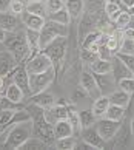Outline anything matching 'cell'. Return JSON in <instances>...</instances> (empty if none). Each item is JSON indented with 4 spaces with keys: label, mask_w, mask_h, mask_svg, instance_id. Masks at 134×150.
<instances>
[{
    "label": "cell",
    "mask_w": 134,
    "mask_h": 150,
    "mask_svg": "<svg viewBox=\"0 0 134 150\" xmlns=\"http://www.w3.org/2000/svg\"><path fill=\"white\" fill-rule=\"evenodd\" d=\"M26 11L31 13V14L45 17V19L48 17V11H46V5H45V2H34V0H31V2L26 5Z\"/></svg>",
    "instance_id": "obj_25"
},
{
    "label": "cell",
    "mask_w": 134,
    "mask_h": 150,
    "mask_svg": "<svg viewBox=\"0 0 134 150\" xmlns=\"http://www.w3.org/2000/svg\"><path fill=\"white\" fill-rule=\"evenodd\" d=\"M122 3H123L126 8H131L133 5H134V0H122Z\"/></svg>",
    "instance_id": "obj_49"
},
{
    "label": "cell",
    "mask_w": 134,
    "mask_h": 150,
    "mask_svg": "<svg viewBox=\"0 0 134 150\" xmlns=\"http://www.w3.org/2000/svg\"><path fill=\"white\" fill-rule=\"evenodd\" d=\"M63 2H65V0H63Z\"/></svg>",
    "instance_id": "obj_59"
},
{
    "label": "cell",
    "mask_w": 134,
    "mask_h": 150,
    "mask_svg": "<svg viewBox=\"0 0 134 150\" xmlns=\"http://www.w3.org/2000/svg\"><path fill=\"white\" fill-rule=\"evenodd\" d=\"M128 13H130V16H134V5L131 8H128Z\"/></svg>",
    "instance_id": "obj_54"
},
{
    "label": "cell",
    "mask_w": 134,
    "mask_h": 150,
    "mask_svg": "<svg viewBox=\"0 0 134 150\" xmlns=\"http://www.w3.org/2000/svg\"><path fill=\"white\" fill-rule=\"evenodd\" d=\"M86 96H88V93L85 91V88L80 85V87L74 91V94H72V101H74V102H80V101H83Z\"/></svg>",
    "instance_id": "obj_44"
},
{
    "label": "cell",
    "mask_w": 134,
    "mask_h": 150,
    "mask_svg": "<svg viewBox=\"0 0 134 150\" xmlns=\"http://www.w3.org/2000/svg\"><path fill=\"white\" fill-rule=\"evenodd\" d=\"M109 102L111 104H116V105H120V107H128L130 105V98L131 94H128L126 91L120 90V88H116V90L109 94Z\"/></svg>",
    "instance_id": "obj_20"
},
{
    "label": "cell",
    "mask_w": 134,
    "mask_h": 150,
    "mask_svg": "<svg viewBox=\"0 0 134 150\" xmlns=\"http://www.w3.org/2000/svg\"><path fill=\"white\" fill-rule=\"evenodd\" d=\"M117 53H125V54H134V39H122L119 51Z\"/></svg>",
    "instance_id": "obj_34"
},
{
    "label": "cell",
    "mask_w": 134,
    "mask_h": 150,
    "mask_svg": "<svg viewBox=\"0 0 134 150\" xmlns=\"http://www.w3.org/2000/svg\"><path fill=\"white\" fill-rule=\"evenodd\" d=\"M122 6L120 5H117V3H111V2H105V13H107V16L116 22V19L119 17V14L122 13Z\"/></svg>",
    "instance_id": "obj_29"
},
{
    "label": "cell",
    "mask_w": 134,
    "mask_h": 150,
    "mask_svg": "<svg viewBox=\"0 0 134 150\" xmlns=\"http://www.w3.org/2000/svg\"><path fill=\"white\" fill-rule=\"evenodd\" d=\"M45 5H46L48 14L57 13V11H60V9L65 8V2H63V0H46V2H45Z\"/></svg>",
    "instance_id": "obj_33"
},
{
    "label": "cell",
    "mask_w": 134,
    "mask_h": 150,
    "mask_svg": "<svg viewBox=\"0 0 134 150\" xmlns=\"http://www.w3.org/2000/svg\"><path fill=\"white\" fill-rule=\"evenodd\" d=\"M128 26H131V28H134V16H131V20H130V25Z\"/></svg>",
    "instance_id": "obj_55"
},
{
    "label": "cell",
    "mask_w": 134,
    "mask_h": 150,
    "mask_svg": "<svg viewBox=\"0 0 134 150\" xmlns=\"http://www.w3.org/2000/svg\"><path fill=\"white\" fill-rule=\"evenodd\" d=\"M0 98H2V91H0Z\"/></svg>",
    "instance_id": "obj_58"
},
{
    "label": "cell",
    "mask_w": 134,
    "mask_h": 150,
    "mask_svg": "<svg viewBox=\"0 0 134 150\" xmlns=\"http://www.w3.org/2000/svg\"><path fill=\"white\" fill-rule=\"evenodd\" d=\"M6 34H8V31L6 30H3L2 26H0V40L5 42V39H6Z\"/></svg>",
    "instance_id": "obj_48"
},
{
    "label": "cell",
    "mask_w": 134,
    "mask_h": 150,
    "mask_svg": "<svg viewBox=\"0 0 134 150\" xmlns=\"http://www.w3.org/2000/svg\"><path fill=\"white\" fill-rule=\"evenodd\" d=\"M45 147H46V144H45L42 139H39L37 136H31V138H28L19 149L26 150V149H45Z\"/></svg>",
    "instance_id": "obj_30"
},
{
    "label": "cell",
    "mask_w": 134,
    "mask_h": 150,
    "mask_svg": "<svg viewBox=\"0 0 134 150\" xmlns=\"http://www.w3.org/2000/svg\"><path fill=\"white\" fill-rule=\"evenodd\" d=\"M17 2H20V3H23V5H28L31 2V0H17Z\"/></svg>",
    "instance_id": "obj_56"
},
{
    "label": "cell",
    "mask_w": 134,
    "mask_h": 150,
    "mask_svg": "<svg viewBox=\"0 0 134 150\" xmlns=\"http://www.w3.org/2000/svg\"><path fill=\"white\" fill-rule=\"evenodd\" d=\"M79 119H80V129H86V127H91L96 124V115L93 113V110L89 108H85L82 110V112H79Z\"/></svg>",
    "instance_id": "obj_26"
},
{
    "label": "cell",
    "mask_w": 134,
    "mask_h": 150,
    "mask_svg": "<svg viewBox=\"0 0 134 150\" xmlns=\"http://www.w3.org/2000/svg\"><path fill=\"white\" fill-rule=\"evenodd\" d=\"M11 2H13V0H0V9H5L6 6H9Z\"/></svg>",
    "instance_id": "obj_47"
},
{
    "label": "cell",
    "mask_w": 134,
    "mask_h": 150,
    "mask_svg": "<svg viewBox=\"0 0 134 150\" xmlns=\"http://www.w3.org/2000/svg\"><path fill=\"white\" fill-rule=\"evenodd\" d=\"M111 64H113V70H111V73H113V76L116 77V81L123 79V77H134L133 73H131V70L128 68V67L122 62V60L117 57V56L113 57Z\"/></svg>",
    "instance_id": "obj_15"
},
{
    "label": "cell",
    "mask_w": 134,
    "mask_h": 150,
    "mask_svg": "<svg viewBox=\"0 0 134 150\" xmlns=\"http://www.w3.org/2000/svg\"><path fill=\"white\" fill-rule=\"evenodd\" d=\"M0 110H20V104L11 101L6 96L0 98Z\"/></svg>",
    "instance_id": "obj_38"
},
{
    "label": "cell",
    "mask_w": 134,
    "mask_h": 150,
    "mask_svg": "<svg viewBox=\"0 0 134 150\" xmlns=\"http://www.w3.org/2000/svg\"><path fill=\"white\" fill-rule=\"evenodd\" d=\"M108 39H109V36L108 34H102V36H100L99 37V45H107V42H108Z\"/></svg>",
    "instance_id": "obj_46"
},
{
    "label": "cell",
    "mask_w": 134,
    "mask_h": 150,
    "mask_svg": "<svg viewBox=\"0 0 134 150\" xmlns=\"http://www.w3.org/2000/svg\"><path fill=\"white\" fill-rule=\"evenodd\" d=\"M9 127H11V125H0V136H2L3 133H5V132H6V130L9 129Z\"/></svg>",
    "instance_id": "obj_50"
},
{
    "label": "cell",
    "mask_w": 134,
    "mask_h": 150,
    "mask_svg": "<svg viewBox=\"0 0 134 150\" xmlns=\"http://www.w3.org/2000/svg\"><path fill=\"white\" fill-rule=\"evenodd\" d=\"M54 96L48 91H42V93H37V94H32V104L42 107L43 110L45 108H49L54 105Z\"/></svg>",
    "instance_id": "obj_19"
},
{
    "label": "cell",
    "mask_w": 134,
    "mask_h": 150,
    "mask_svg": "<svg viewBox=\"0 0 134 150\" xmlns=\"http://www.w3.org/2000/svg\"><path fill=\"white\" fill-rule=\"evenodd\" d=\"M80 85L85 88V91L88 93V96H91L93 99H97L100 94V90L97 87V82H96V77L94 74H91L89 71H83L82 77H80Z\"/></svg>",
    "instance_id": "obj_12"
},
{
    "label": "cell",
    "mask_w": 134,
    "mask_h": 150,
    "mask_svg": "<svg viewBox=\"0 0 134 150\" xmlns=\"http://www.w3.org/2000/svg\"><path fill=\"white\" fill-rule=\"evenodd\" d=\"M116 56L123 62L128 68L131 70V73L134 76V54H125V53H116Z\"/></svg>",
    "instance_id": "obj_40"
},
{
    "label": "cell",
    "mask_w": 134,
    "mask_h": 150,
    "mask_svg": "<svg viewBox=\"0 0 134 150\" xmlns=\"http://www.w3.org/2000/svg\"><path fill=\"white\" fill-rule=\"evenodd\" d=\"M130 129H131V133L134 135V116H133V119H131V122H130Z\"/></svg>",
    "instance_id": "obj_53"
},
{
    "label": "cell",
    "mask_w": 134,
    "mask_h": 150,
    "mask_svg": "<svg viewBox=\"0 0 134 150\" xmlns=\"http://www.w3.org/2000/svg\"><path fill=\"white\" fill-rule=\"evenodd\" d=\"M109 98L108 96H99L97 99H94V102H93V113L96 115V118L99 119V118H103L105 116V112L108 110V107H109Z\"/></svg>",
    "instance_id": "obj_17"
},
{
    "label": "cell",
    "mask_w": 134,
    "mask_h": 150,
    "mask_svg": "<svg viewBox=\"0 0 134 150\" xmlns=\"http://www.w3.org/2000/svg\"><path fill=\"white\" fill-rule=\"evenodd\" d=\"M74 129H72L71 122L68 119H60L54 124V136L55 139H60V138H66V136H72Z\"/></svg>",
    "instance_id": "obj_16"
},
{
    "label": "cell",
    "mask_w": 134,
    "mask_h": 150,
    "mask_svg": "<svg viewBox=\"0 0 134 150\" xmlns=\"http://www.w3.org/2000/svg\"><path fill=\"white\" fill-rule=\"evenodd\" d=\"M5 90V77L0 76V91H3Z\"/></svg>",
    "instance_id": "obj_51"
},
{
    "label": "cell",
    "mask_w": 134,
    "mask_h": 150,
    "mask_svg": "<svg viewBox=\"0 0 134 150\" xmlns=\"http://www.w3.org/2000/svg\"><path fill=\"white\" fill-rule=\"evenodd\" d=\"M82 141L85 144H88L91 149H102L105 146V141L102 139V136L99 135L96 125L82 129Z\"/></svg>",
    "instance_id": "obj_10"
},
{
    "label": "cell",
    "mask_w": 134,
    "mask_h": 150,
    "mask_svg": "<svg viewBox=\"0 0 134 150\" xmlns=\"http://www.w3.org/2000/svg\"><path fill=\"white\" fill-rule=\"evenodd\" d=\"M91 70H93V73H97V74L111 73V70H113V64H111V60H103V59L97 57L91 64Z\"/></svg>",
    "instance_id": "obj_23"
},
{
    "label": "cell",
    "mask_w": 134,
    "mask_h": 150,
    "mask_svg": "<svg viewBox=\"0 0 134 150\" xmlns=\"http://www.w3.org/2000/svg\"><path fill=\"white\" fill-rule=\"evenodd\" d=\"M66 34H68V26L66 25H62V23H57V22H53V20L46 19L43 28L40 30L39 50L43 51L53 40H55L57 37H66Z\"/></svg>",
    "instance_id": "obj_3"
},
{
    "label": "cell",
    "mask_w": 134,
    "mask_h": 150,
    "mask_svg": "<svg viewBox=\"0 0 134 150\" xmlns=\"http://www.w3.org/2000/svg\"><path fill=\"white\" fill-rule=\"evenodd\" d=\"M25 67H26V71L29 74H37V73H43V71L53 68L54 64H53L51 57L45 51H39L28 60Z\"/></svg>",
    "instance_id": "obj_5"
},
{
    "label": "cell",
    "mask_w": 134,
    "mask_h": 150,
    "mask_svg": "<svg viewBox=\"0 0 134 150\" xmlns=\"http://www.w3.org/2000/svg\"><path fill=\"white\" fill-rule=\"evenodd\" d=\"M55 79V68H49L43 73L37 74H29V88H31V96L37 93L45 91L46 88L53 84V81Z\"/></svg>",
    "instance_id": "obj_4"
},
{
    "label": "cell",
    "mask_w": 134,
    "mask_h": 150,
    "mask_svg": "<svg viewBox=\"0 0 134 150\" xmlns=\"http://www.w3.org/2000/svg\"><path fill=\"white\" fill-rule=\"evenodd\" d=\"M49 20H53V22H57V23H62V25H66L68 26L69 25V22H71V16L68 13V9L63 8V9H60L57 11V13H53V14H48V17Z\"/></svg>",
    "instance_id": "obj_27"
},
{
    "label": "cell",
    "mask_w": 134,
    "mask_h": 150,
    "mask_svg": "<svg viewBox=\"0 0 134 150\" xmlns=\"http://www.w3.org/2000/svg\"><path fill=\"white\" fill-rule=\"evenodd\" d=\"M100 36H102V33H100V31H91V33H88V34H86V37L83 39L82 48L85 50V48H88L89 45H93V43H97Z\"/></svg>",
    "instance_id": "obj_35"
},
{
    "label": "cell",
    "mask_w": 134,
    "mask_h": 150,
    "mask_svg": "<svg viewBox=\"0 0 134 150\" xmlns=\"http://www.w3.org/2000/svg\"><path fill=\"white\" fill-rule=\"evenodd\" d=\"M43 116L51 125H54L57 121L60 119H66L68 116V107H65L63 104H57V105H53L49 108H45L43 110Z\"/></svg>",
    "instance_id": "obj_11"
},
{
    "label": "cell",
    "mask_w": 134,
    "mask_h": 150,
    "mask_svg": "<svg viewBox=\"0 0 134 150\" xmlns=\"http://www.w3.org/2000/svg\"><path fill=\"white\" fill-rule=\"evenodd\" d=\"M97 56H99V59H103V60H113L114 53L111 51V50H109L107 45H99Z\"/></svg>",
    "instance_id": "obj_41"
},
{
    "label": "cell",
    "mask_w": 134,
    "mask_h": 150,
    "mask_svg": "<svg viewBox=\"0 0 134 150\" xmlns=\"http://www.w3.org/2000/svg\"><path fill=\"white\" fill-rule=\"evenodd\" d=\"M5 96H6L8 99H11V101L20 104V102H23V99H25V93H23V90H22L19 85H15L14 82H13V84H9L6 87Z\"/></svg>",
    "instance_id": "obj_22"
},
{
    "label": "cell",
    "mask_w": 134,
    "mask_h": 150,
    "mask_svg": "<svg viewBox=\"0 0 134 150\" xmlns=\"http://www.w3.org/2000/svg\"><path fill=\"white\" fill-rule=\"evenodd\" d=\"M123 115H125V107H120V105H116V104H109V107H108L107 112H105L103 118L120 122V119L123 118Z\"/></svg>",
    "instance_id": "obj_24"
},
{
    "label": "cell",
    "mask_w": 134,
    "mask_h": 150,
    "mask_svg": "<svg viewBox=\"0 0 134 150\" xmlns=\"http://www.w3.org/2000/svg\"><path fill=\"white\" fill-rule=\"evenodd\" d=\"M65 8L68 9L71 19H77L83 13L85 3H83V0H65Z\"/></svg>",
    "instance_id": "obj_21"
},
{
    "label": "cell",
    "mask_w": 134,
    "mask_h": 150,
    "mask_svg": "<svg viewBox=\"0 0 134 150\" xmlns=\"http://www.w3.org/2000/svg\"><path fill=\"white\" fill-rule=\"evenodd\" d=\"M13 82L19 85L23 90L25 96H31V88H29V73L26 71L25 65H19L13 71Z\"/></svg>",
    "instance_id": "obj_9"
},
{
    "label": "cell",
    "mask_w": 134,
    "mask_h": 150,
    "mask_svg": "<svg viewBox=\"0 0 134 150\" xmlns=\"http://www.w3.org/2000/svg\"><path fill=\"white\" fill-rule=\"evenodd\" d=\"M25 9H26V5L17 2V0H13V2L9 3V11H11V14H14V16H20Z\"/></svg>",
    "instance_id": "obj_42"
},
{
    "label": "cell",
    "mask_w": 134,
    "mask_h": 150,
    "mask_svg": "<svg viewBox=\"0 0 134 150\" xmlns=\"http://www.w3.org/2000/svg\"><path fill=\"white\" fill-rule=\"evenodd\" d=\"M26 42L29 47L31 53H34L36 50H39V39H40V31H34V30H26Z\"/></svg>",
    "instance_id": "obj_28"
},
{
    "label": "cell",
    "mask_w": 134,
    "mask_h": 150,
    "mask_svg": "<svg viewBox=\"0 0 134 150\" xmlns=\"http://www.w3.org/2000/svg\"><path fill=\"white\" fill-rule=\"evenodd\" d=\"M34 2H46V0H34Z\"/></svg>",
    "instance_id": "obj_57"
},
{
    "label": "cell",
    "mask_w": 134,
    "mask_h": 150,
    "mask_svg": "<svg viewBox=\"0 0 134 150\" xmlns=\"http://www.w3.org/2000/svg\"><path fill=\"white\" fill-rule=\"evenodd\" d=\"M93 74H94V77H96V82H97V87L100 90V94L109 96V94L116 90L117 81H116V77L113 76V73H105V74L93 73Z\"/></svg>",
    "instance_id": "obj_8"
},
{
    "label": "cell",
    "mask_w": 134,
    "mask_h": 150,
    "mask_svg": "<svg viewBox=\"0 0 134 150\" xmlns=\"http://www.w3.org/2000/svg\"><path fill=\"white\" fill-rule=\"evenodd\" d=\"M117 87L120 90L126 91L128 94H133L134 93V77H123V79H119L117 81Z\"/></svg>",
    "instance_id": "obj_32"
},
{
    "label": "cell",
    "mask_w": 134,
    "mask_h": 150,
    "mask_svg": "<svg viewBox=\"0 0 134 150\" xmlns=\"http://www.w3.org/2000/svg\"><path fill=\"white\" fill-rule=\"evenodd\" d=\"M3 51H6V45H5V42L0 40V53H3Z\"/></svg>",
    "instance_id": "obj_52"
},
{
    "label": "cell",
    "mask_w": 134,
    "mask_h": 150,
    "mask_svg": "<svg viewBox=\"0 0 134 150\" xmlns=\"http://www.w3.org/2000/svg\"><path fill=\"white\" fill-rule=\"evenodd\" d=\"M15 110H0V125H13L11 121L14 118Z\"/></svg>",
    "instance_id": "obj_39"
},
{
    "label": "cell",
    "mask_w": 134,
    "mask_h": 150,
    "mask_svg": "<svg viewBox=\"0 0 134 150\" xmlns=\"http://www.w3.org/2000/svg\"><path fill=\"white\" fill-rule=\"evenodd\" d=\"M66 119L71 122L72 129L76 130H80V119H79V112H76V110L72 108H68V116H66Z\"/></svg>",
    "instance_id": "obj_37"
},
{
    "label": "cell",
    "mask_w": 134,
    "mask_h": 150,
    "mask_svg": "<svg viewBox=\"0 0 134 150\" xmlns=\"http://www.w3.org/2000/svg\"><path fill=\"white\" fill-rule=\"evenodd\" d=\"M65 45H66V37H57L55 40H53L46 48H45V53H46L53 60L54 68H55V64L60 62L65 56V48H66Z\"/></svg>",
    "instance_id": "obj_7"
},
{
    "label": "cell",
    "mask_w": 134,
    "mask_h": 150,
    "mask_svg": "<svg viewBox=\"0 0 134 150\" xmlns=\"http://www.w3.org/2000/svg\"><path fill=\"white\" fill-rule=\"evenodd\" d=\"M15 65H17V62H15L14 56L8 51V50L3 53H0V76L2 77L8 76L11 71L14 70Z\"/></svg>",
    "instance_id": "obj_14"
},
{
    "label": "cell",
    "mask_w": 134,
    "mask_h": 150,
    "mask_svg": "<svg viewBox=\"0 0 134 150\" xmlns=\"http://www.w3.org/2000/svg\"><path fill=\"white\" fill-rule=\"evenodd\" d=\"M122 34H123V39H134V28L126 26V28L122 30Z\"/></svg>",
    "instance_id": "obj_45"
},
{
    "label": "cell",
    "mask_w": 134,
    "mask_h": 150,
    "mask_svg": "<svg viewBox=\"0 0 134 150\" xmlns=\"http://www.w3.org/2000/svg\"><path fill=\"white\" fill-rule=\"evenodd\" d=\"M5 45H6V50L14 56L15 62H22L28 53H31L29 47H28V42H26V34L23 31H11L6 34V39H5Z\"/></svg>",
    "instance_id": "obj_1"
},
{
    "label": "cell",
    "mask_w": 134,
    "mask_h": 150,
    "mask_svg": "<svg viewBox=\"0 0 134 150\" xmlns=\"http://www.w3.org/2000/svg\"><path fill=\"white\" fill-rule=\"evenodd\" d=\"M80 57L83 62H88V64H93L94 60H96L99 56H97V53H93V51H89V50H83L82 48V54H80Z\"/></svg>",
    "instance_id": "obj_43"
},
{
    "label": "cell",
    "mask_w": 134,
    "mask_h": 150,
    "mask_svg": "<svg viewBox=\"0 0 134 150\" xmlns=\"http://www.w3.org/2000/svg\"><path fill=\"white\" fill-rule=\"evenodd\" d=\"M0 26H2L3 30H6L8 33L15 31L19 26L17 16H14L11 13H0Z\"/></svg>",
    "instance_id": "obj_18"
},
{
    "label": "cell",
    "mask_w": 134,
    "mask_h": 150,
    "mask_svg": "<svg viewBox=\"0 0 134 150\" xmlns=\"http://www.w3.org/2000/svg\"><path fill=\"white\" fill-rule=\"evenodd\" d=\"M130 20H131L130 13H128V11H122V13L119 14V17L116 19V25H117V28H119V30L126 28V26L130 25Z\"/></svg>",
    "instance_id": "obj_36"
},
{
    "label": "cell",
    "mask_w": 134,
    "mask_h": 150,
    "mask_svg": "<svg viewBox=\"0 0 134 150\" xmlns=\"http://www.w3.org/2000/svg\"><path fill=\"white\" fill-rule=\"evenodd\" d=\"M119 127H120V124L117 121H111L107 118H99V121H96V129L105 142L113 139L117 130H119Z\"/></svg>",
    "instance_id": "obj_6"
},
{
    "label": "cell",
    "mask_w": 134,
    "mask_h": 150,
    "mask_svg": "<svg viewBox=\"0 0 134 150\" xmlns=\"http://www.w3.org/2000/svg\"><path fill=\"white\" fill-rule=\"evenodd\" d=\"M55 147L62 149V150H71V149L76 147V139L72 136H66V138L55 139Z\"/></svg>",
    "instance_id": "obj_31"
},
{
    "label": "cell",
    "mask_w": 134,
    "mask_h": 150,
    "mask_svg": "<svg viewBox=\"0 0 134 150\" xmlns=\"http://www.w3.org/2000/svg\"><path fill=\"white\" fill-rule=\"evenodd\" d=\"M31 136H32V119L17 122V124L13 125L11 132L6 135L5 147L6 149H19Z\"/></svg>",
    "instance_id": "obj_2"
},
{
    "label": "cell",
    "mask_w": 134,
    "mask_h": 150,
    "mask_svg": "<svg viewBox=\"0 0 134 150\" xmlns=\"http://www.w3.org/2000/svg\"><path fill=\"white\" fill-rule=\"evenodd\" d=\"M19 17H20L22 22H23V25L26 26V30H34V31H40L43 28L45 22H46V19H45V17H40V16H36V14H31V13H28L26 9L19 16Z\"/></svg>",
    "instance_id": "obj_13"
}]
</instances>
